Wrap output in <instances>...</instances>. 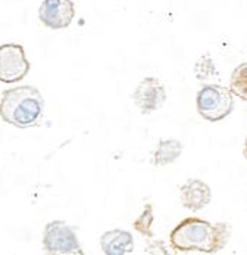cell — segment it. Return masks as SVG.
Segmentation results:
<instances>
[{
  "instance_id": "6da1fadb",
  "label": "cell",
  "mask_w": 247,
  "mask_h": 255,
  "mask_svg": "<svg viewBox=\"0 0 247 255\" xmlns=\"http://www.w3.org/2000/svg\"><path fill=\"white\" fill-rule=\"evenodd\" d=\"M231 239V226L227 221L211 223L199 217L181 220L169 233L174 251L216 254L222 251Z\"/></svg>"
},
{
  "instance_id": "7a4b0ae2",
  "label": "cell",
  "mask_w": 247,
  "mask_h": 255,
  "mask_svg": "<svg viewBox=\"0 0 247 255\" xmlns=\"http://www.w3.org/2000/svg\"><path fill=\"white\" fill-rule=\"evenodd\" d=\"M44 115V98L34 86H15L1 92L0 118L18 128L38 127Z\"/></svg>"
},
{
  "instance_id": "3957f363",
  "label": "cell",
  "mask_w": 247,
  "mask_h": 255,
  "mask_svg": "<svg viewBox=\"0 0 247 255\" xmlns=\"http://www.w3.org/2000/svg\"><path fill=\"white\" fill-rule=\"evenodd\" d=\"M196 108L206 121H222L234 110V95L230 87L221 84H205L196 95Z\"/></svg>"
},
{
  "instance_id": "277c9868",
  "label": "cell",
  "mask_w": 247,
  "mask_h": 255,
  "mask_svg": "<svg viewBox=\"0 0 247 255\" xmlns=\"http://www.w3.org/2000/svg\"><path fill=\"white\" fill-rule=\"evenodd\" d=\"M41 245L46 255H84L75 227L64 220H53L44 226Z\"/></svg>"
},
{
  "instance_id": "5b68a950",
  "label": "cell",
  "mask_w": 247,
  "mask_h": 255,
  "mask_svg": "<svg viewBox=\"0 0 247 255\" xmlns=\"http://www.w3.org/2000/svg\"><path fill=\"white\" fill-rule=\"evenodd\" d=\"M31 70V64L25 56L24 46L6 43L0 46V81L12 84L22 81Z\"/></svg>"
},
{
  "instance_id": "8992f818",
  "label": "cell",
  "mask_w": 247,
  "mask_h": 255,
  "mask_svg": "<svg viewBox=\"0 0 247 255\" xmlns=\"http://www.w3.org/2000/svg\"><path fill=\"white\" fill-rule=\"evenodd\" d=\"M131 98L141 114L149 115L164 107L166 102V90L159 78L146 77L139 83Z\"/></svg>"
},
{
  "instance_id": "52a82bcc",
  "label": "cell",
  "mask_w": 247,
  "mask_h": 255,
  "mask_svg": "<svg viewBox=\"0 0 247 255\" xmlns=\"http://www.w3.org/2000/svg\"><path fill=\"white\" fill-rule=\"evenodd\" d=\"M75 16V4L71 0H43L38 7V19L50 30L68 28Z\"/></svg>"
},
{
  "instance_id": "ba28073f",
  "label": "cell",
  "mask_w": 247,
  "mask_h": 255,
  "mask_svg": "<svg viewBox=\"0 0 247 255\" xmlns=\"http://www.w3.org/2000/svg\"><path fill=\"white\" fill-rule=\"evenodd\" d=\"M179 198L184 208L196 213L211 204L212 190L200 179H188L179 187Z\"/></svg>"
},
{
  "instance_id": "9c48e42d",
  "label": "cell",
  "mask_w": 247,
  "mask_h": 255,
  "mask_svg": "<svg viewBox=\"0 0 247 255\" xmlns=\"http://www.w3.org/2000/svg\"><path fill=\"white\" fill-rule=\"evenodd\" d=\"M100 248L105 255H127L134 251V236L122 229H112L100 236Z\"/></svg>"
},
{
  "instance_id": "30bf717a",
  "label": "cell",
  "mask_w": 247,
  "mask_h": 255,
  "mask_svg": "<svg viewBox=\"0 0 247 255\" xmlns=\"http://www.w3.org/2000/svg\"><path fill=\"white\" fill-rule=\"evenodd\" d=\"M184 145L176 139H162L156 145L153 152V165L155 167H165L174 164L179 155L182 153Z\"/></svg>"
},
{
  "instance_id": "8fae6325",
  "label": "cell",
  "mask_w": 247,
  "mask_h": 255,
  "mask_svg": "<svg viewBox=\"0 0 247 255\" xmlns=\"http://www.w3.org/2000/svg\"><path fill=\"white\" fill-rule=\"evenodd\" d=\"M230 90L236 98L247 102V62L240 64L231 74Z\"/></svg>"
},
{
  "instance_id": "7c38bea8",
  "label": "cell",
  "mask_w": 247,
  "mask_h": 255,
  "mask_svg": "<svg viewBox=\"0 0 247 255\" xmlns=\"http://www.w3.org/2000/svg\"><path fill=\"white\" fill-rule=\"evenodd\" d=\"M153 205L152 204H146L143 207L141 214L134 220L133 227L140 233L143 238L146 239H152L153 238V232H152V223H153Z\"/></svg>"
},
{
  "instance_id": "4fadbf2b",
  "label": "cell",
  "mask_w": 247,
  "mask_h": 255,
  "mask_svg": "<svg viewBox=\"0 0 247 255\" xmlns=\"http://www.w3.org/2000/svg\"><path fill=\"white\" fill-rule=\"evenodd\" d=\"M243 156L247 159V137L246 140H245V147H243Z\"/></svg>"
}]
</instances>
